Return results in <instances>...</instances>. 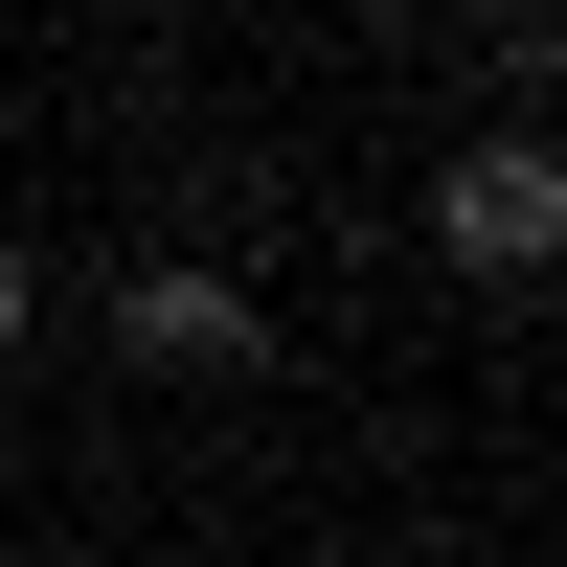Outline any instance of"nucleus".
<instances>
[{"label":"nucleus","mask_w":567,"mask_h":567,"mask_svg":"<svg viewBox=\"0 0 567 567\" xmlns=\"http://www.w3.org/2000/svg\"><path fill=\"white\" fill-rule=\"evenodd\" d=\"M23 341H45V250L0 227V363H23Z\"/></svg>","instance_id":"3"},{"label":"nucleus","mask_w":567,"mask_h":567,"mask_svg":"<svg viewBox=\"0 0 567 567\" xmlns=\"http://www.w3.org/2000/svg\"><path fill=\"white\" fill-rule=\"evenodd\" d=\"M114 363H136V386H227V363H272V341H250V272H205V250L114 272Z\"/></svg>","instance_id":"2"},{"label":"nucleus","mask_w":567,"mask_h":567,"mask_svg":"<svg viewBox=\"0 0 567 567\" xmlns=\"http://www.w3.org/2000/svg\"><path fill=\"white\" fill-rule=\"evenodd\" d=\"M432 250L499 272V296L567 250V159H545V114H499V136H454V159H432Z\"/></svg>","instance_id":"1"}]
</instances>
